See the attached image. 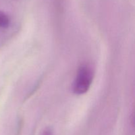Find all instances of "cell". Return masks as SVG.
Masks as SVG:
<instances>
[{
    "instance_id": "3",
    "label": "cell",
    "mask_w": 135,
    "mask_h": 135,
    "mask_svg": "<svg viewBox=\"0 0 135 135\" xmlns=\"http://www.w3.org/2000/svg\"><path fill=\"white\" fill-rule=\"evenodd\" d=\"M42 135H54V134H53V133L52 131H51V129L47 128V129H46V130L44 131V132L42 133Z\"/></svg>"
},
{
    "instance_id": "2",
    "label": "cell",
    "mask_w": 135,
    "mask_h": 135,
    "mask_svg": "<svg viewBox=\"0 0 135 135\" xmlns=\"http://www.w3.org/2000/svg\"><path fill=\"white\" fill-rule=\"evenodd\" d=\"M10 24V18L7 15L0 11V28H7Z\"/></svg>"
},
{
    "instance_id": "1",
    "label": "cell",
    "mask_w": 135,
    "mask_h": 135,
    "mask_svg": "<svg viewBox=\"0 0 135 135\" xmlns=\"http://www.w3.org/2000/svg\"><path fill=\"white\" fill-rule=\"evenodd\" d=\"M94 78L92 69L88 65H82L78 69L73 84V91L76 94H83L89 90Z\"/></svg>"
}]
</instances>
